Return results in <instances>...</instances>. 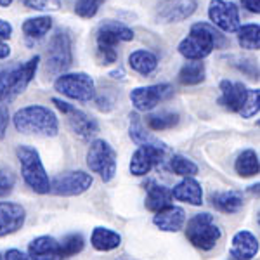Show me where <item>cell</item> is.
Here are the masks:
<instances>
[{"instance_id": "cell-1", "label": "cell", "mask_w": 260, "mask_h": 260, "mask_svg": "<svg viewBox=\"0 0 260 260\" xmlns=\"http://www.w3.org/2000/svg\"><path fill=\"white\" fill-rule=\"evenodd\" d=\"M228 45V39L208 23H196L191 26L189 35L179 44V52L189 61H201L212 54L213 49Z\"/></svg>"}, {"instance_id": "cell-2", "label": "cell", "mask_w": 260, "mask_h": 260, "mask_svg": "<svg viewBox=\"0 0 260 260\" xmlns=\"http://www.w3.org/2000/svg\"><path fill=\"white\" fill-rule=\"evenodd\" d=\"M14 127L21 134H35V136H45V137H56L59 132V121L54 111L49 108L33 106L21 108L14 115Z\"/></svg>"}, {"instance_id": "cell-3", "label": "cell", "mask_w": 260, "mask_h": 260, "mask_svg": "<svg viewBox=\"0 0 260 260\" xmlns=\"http://www.w3.org/2000/svg\"><path fill=\"white\" fill-rule=\"evenodd\" d=\"M40 56H33L26 62H16L0 68V103L14 99L28 87L39 68Z\"/></svg>"}, {"instance_id": "cell-4", "label": "cell", "mask_w": 260, "mask_h": 260, "mask_svg": "<svg viewBox=\"0 0 260 260\" xmlns=\"http://www.w3.org/2000/svg\"><path fill=\"white\" fill-rule=\"evenodd\" d=\"M16 154H18L21 174H23L24 182H26L35 192H39V194L49 192L50 180H49L47 172L44 169V163L40 160L39 151L35 148H31V146H19V148L16 149Z\"/></svg>"}, {"instance_id": "cell-5", "label": "cell", "mask_w": 260, "mask_h": 260, "mask_svg": "<svg viewBox=\"0 0 260 260\" xmlns=\"http://www.w3.org/2000/svg\"><path fill=\"white\" fill-rule=\"evenodd\" d=\"M134 39V31L118 21H104L98 30V52L103 64H113L118 57L116 44Z\"/></svg>"}, {"instance_id": "cell-6", "label": "cell", "mask_w": 260, "mask_h": 260, "mask_svg": "<svg viewBox=\"0 0 260 260\" xmlns=\"http://www.w3.org/2000/svg\"><path fill=\"white\" fill-rule=\"evenodd\" d=\"M222 236L219 225L210 213H198L186 225V238L200 250H212Z\"/></svg>"}, {"instance_id": "cell-7", "label": "cell", "mask_w": 260, "mask_h": 260, "mask_svg": "<svg viewBox=\"0 0 260 260\" xmlns=\"http://www.w3.org/2000/svg\"><path fill=\"white\" fill-rule=\"evenodd\" d=\"M87 165L94 174L104 182H110L116 174V153L115 149L103 139H95L90 142V148L87 151Z\"/></svg>"}, {"instance_id": "cell-8", "label": "cell", "mask_w": 260, "mask_h": 260, "mask_svg": "<svg viewBox=\"0 0 260 260\" xmlns=\"http://www.w3.org/2000/svg\"><path fill=\"white\" fill-rule=\"evenodd\" d=\"M54 89L80 103H90L95 98L94 80L87 73H62L54 83Z\"/></svg>"}, {"instance_id": "cell-9", "label": "cell", "mask_w": 260, "mask_h": 260, "mask_svg": "<svg viewBox=\"0 0 260 260\" xmlns=\"http://www.w3.org/2000/svg\"><path fill=\"white\" fill-rule=\"evenodd\" d=\"M73 62L71 54V39L66 31L57 30L52 35L47 47V71L50 73H62Z\"/></svg>"}, {"instance_id": "cell-10", "label": "cell", "mask_w": 260, "mask_h": 260, "mask_svg": "<svg viewBox=\"0 0 260 260\" xmlns=\"http://www.w3.org/2000/svg\"><path fill=\"white\" fill-rule=\"evenodd\" d=\"M52 103L57 106V110L64 113L66 118H68V125H70L71 132L80 137V139H90V137H94L95 134L99 132L98 121L94 118H90L87 113H83L82 110H77L75 106H71V104L64 103L62 99H57V98H54Z\"/></svg>"}, {"instance_id": "cell-11", "label": "cell", "mask_w": 260, "mask_h": 260, "mask_svg": "<svg viewBox=\"0 0 260 260\" xmlns=\"http://www.w3.org/2000/svg\"><path fill=\"white\" fill-rule=\"evenodd\" d=\"M94 179L90 174L82 170L66 172V174L57 175L56 179L50 182V191L52 194L57 196H78L85 192L92 186Z\"/></svg>"}, {"instance_id": "cell-12", "label": "cell", "mask_w": 260, "mask_h": 260, "mask_svg": "<svg viewBox=\"0 0 260 260\" xmlns=\"http://www.w3.org/2000/svg\"><path fill=\"white\" fill-rule=\"evenodd\" d=\"M174 95V87L169 83H158V85L137 87L130 92V101L137 111H151L169 98Z\"/></svg>"}, {"instance_id": "cell-13", "label": "cell", "mask_w": 260, "mask_h": 260, "mask_svg": "<svg viewBox=\"0 0 260 260\" xmlns=\"http://www.w3.org/2000/svg\"><path fill=\"white\" fill-rule=\"evenodd\" d=\"M208 16L213 26L220 28L225 33H234L240 30V11L236 4L225 2V0H212Z\"/></svg>"}, {"instance_id": "cell-14", "label": "cell", "mask_w": 260, "mask_h": 260, "mask_svg": "<svg viewBox=\"0 0 260 260\" xmlns=\"http://www.w3.org/2000/svg\"><path fill=\"white\" fill-rule=\"evenodd\" d=\"M169 148H154V146H139V149L132 154L130 172L137 177L149 174L156 165H161Z\"/></svg>"}, {"instance_id": "cell-15", "label": "cell", "mask_w": 260, "mask_h": 260, "mask_svg": "<svg viewBox=\"0 0 260 260\" xmlns=\"http://www.w3.org/2000/svg\"><path fill=\"white\" fill-rule=\"evenodd\" d=\"M196 0H160L156 7V18L161 23H177L189 18L196 11Z\"/></svg>"}, {"instance_id": "cell-16", "label": "cell", "mask_w": 260, "mask_h": 260, "mask_svg": "<svg viewBox=\"0 0 260 260\" xmlns=\"http://www.w3.org/2000/svg\"><path fill=\"white\" fill-rule=\"evenodd\" d=\"M246 98H248V89L241 82H231V80L220 82L219 104H222L225 110L240 113L243 110V106H245Z\"/></svg>"}, {"instance_id": "cell-17", "label": "cell", "mask_w": 260, "mask_h": 260, "mask_svg": "<svg viewBox=\"0 0 260 260\" xmlns=\"http://www.w3.org/2000/svg\"><path fill=\"white\" fill-rule=\"evenodd\" d=\"M26 212L18 203L2 201L0 203V238L12 234L23 228Z\"/></svg>"}, {"instance_id": "cell-18", "label": "cell", "mask_w": 260, "mask_h": 260, "mask_svg": "<svg viewBox=\"0 0 260 260\" xmlns=\"http://www.w3.org/2000/svg\"><path fill=\"white\" fill-rule=\"evenodd\" d=\"M28 257L31 260H62L61 243L50 236L35 238L28 246Z\"/></svg>"}, {"instance_id": "cell-19", "label": "cell", "mask_w": 260, "mask_h": 260, "mask_svg": "<svg viewBox=\"0 0 260 260\" xmlns=\"http://www.w3.org/2000/svg\"><path fill=\"white\" fill-rule=\"evenodd\" d=\"M258 253V240L250 231H240L234 234L231 245V257L234 260H251Z\"/></svg>"}, {"instance_id": "cell-20", "label": "cell", "mask_w": 260, "mask_h": 260, "mask_svg": "<svg viewBox=\"0 0 260 260\" xmlns=\"http://www.w3.org/2000/svg\"><path fill=\"white\" fill-rule=\"evenodd\" d=\"M153 222L158 229L165 231V233H177L186 224V212L182 208L170 205V207L154 213Z\"/></svg>"}, {"instance_id": "cell-21", "label": "cell", "mask_w": 260, "mask_h": 260, "mask_svg": "<svg viewBox=\"0 0 260 260\" xmlns=\"http://www.w3.org/2000/svg\"><path fill=\"white\" fill-rule=\"evenodd\" d=\"M170 192H172V200L184 201V203L194 205V207H200L203 203V189H201L198 180H194L192 177L184 179L174 189H170Z\"/></svg>"}, {"instance_id": "cell-22", "label": "cell", "mask_w": 260, "mask_h": 260, "mask_svg": "<svg viewBox=\"0 0 260 260\" xmlns=\"http://www.w3.org/2000/svg\"><path fill=\"white\" fill-rule=\"evenodd\" d=\"M146 208L151 212H160L163 208L170 207L172 205V192L169 187L161 186V184L151 180L146 186Z\"/></svg>"}, {"instance_id": "cell-23", "label": "cell", "mask_w": 260, "mask_h": 260, "mask_svg": "<svg viewBox=\"0 0 260 260\" xmlns=\"http://www.w3.org/2000/svg\"><path fill=\"white\" fill-rule=\"evenodd\" d=\"M52 28V18L49 16H40V18H30L23 23V33L28 44H35L44 39Z\"/></svg>"}, {"instance_id": "cell-24", "label": "cell", "mask_w": 260, "mask_h": 260, "mask_svg": "<svg viewBox=\"0 0 260 260\" xmlns=\"http://www.w3.org/2000/svg\"><path fill=\"white\" fill-rule=\"evenodd\" d=\"M90 243L95 250L99 251H111L115 248H118L121 243V236L118 233L106 228H95L92 231L90 236Z\"/></svg>"}, {"instance_id": "cell-25", "label": "cell", "mask_w": 260, "mask_h": 260, "mask_svg": "<svg viewBox=\"0 0 260 260\" xmlns=\"http://www.w3.org/2000/svg\"><path fill=\"white\" fill-rule=\"evenodd\" d=\"M132 121H130V139L136 142L137 146H154V148H167L165 142H161L160 139L153 136L151 132L144 128V125L141 123L139 116L132 115L130 116Z\"/></svg>"}, {"instance_id": "cell-26", "label": "cell", "mask_w": 260, "mask_h": 260, "mask_svg": "<svg viewBox=\"0 0 260 260\" xmlns=\"http://www.w3.org/2000/svg\"><path fill=\"white\" fill-rule=\"evenodd\" d=\"M210 200L213 207L224 213H236L243 207V196L240 192H234V191L213 192Z\"/></svg>"}, {"instance_id": "cell-27", "label": "cell", "mask_w": 260, "mask_h": 260, "mask_svg": "<svg viewBox=\"0 0 260 260\" xmlns=\"http://www.w3.org/2000/svg\"><path fill=\"white\" fill-rule=\"evenodd\" d=\"M128 64L134 71L141 75H151L158 66V57L149 50H136L128 56Z\"/></svg>"}, {"instance_id": "cell-28", "label": "cell", "mask_w": 260, "mask_h": 260, "mask_svg": "<svg viewBox=\"0 0 260 260\" xmlns=\"http://www.w3.org/2000/svg\"><path fill=\"white\" fill-rule=\"evenodd\" d=\"M205 80V64L201 61H189L180 68L179 82L182 85H198Z\"/></svg>"}, {"instance_id": "cell-29", "label": "cell", "mask_w": 260, "mask_h": 260, "mask_svg": "<svg viewBox=\"0 0 260 260\" xmlns=\"http://www.w3.org/2000/svg\"><path fill=\"white\" fill-rule=\"evenodd\" d=\"M234 169H236L238 175L241 177H253L258 174V156L253 149H245L238 156L236 163H234Z\"/></svg>"}, {"instance_id": "cell-30", "label": "cell", "mask_w": 260, "mask_h": 260, "mask_svg": "<svg viewBox=\"0 0 260 260\" xmlns=\"http://www.w3.org/2000/svg\"><path fill=\"white\" fill-rule=\"evenodd\" d=\"M260 28L258 24H245L238 30V42L243 49L257 50L260 47Z\"/></svg>"}, {"instance_id": "cell-31", "label": "cell", "mask_w": 260, "mask_h": 260, "mask_svg": "<svg viewBox=\"0 0 260 260\" xmlns=\"http://www.w3.org/2000/svg\"><path fill=\"white\" fill-rule=\"evenodd\" d=\"M148 127L154 132H161V130L174 128L179 123V115L177 113H158V115L148 116Z\"/></svg>"}, {"instance_id": "cell-32", "label": "cell", "mask_w": 260, "mask_h": 260, "mask_svg": "<svg viewBox=\"0 0 260 260\" xmlns=\"http://www.w3.org/2000/svg\"><path fill=\"white\" fill-rule=\"evenodd\" d=\"M170 169L175 175H180V177L187 179V177H194L198 174V167L192 163L189 158L180 156V154H174L170 158Z\"/></svg>"}, {"instance_id": "cell-33", "label": "cell", "mask_w": 260, "mask_h": 260, "mask_svg": "<svg viewBox=\"0 0 260 260\" xmlns=\"http://www.w3.org/2000/svg\"><path fill=\"white\" fill-rule=\"evenodd\" d=\"M61 243V251H62V257L68 258L73 257V255L80 253L83 250V238L80 234H70L66 236L64 240L59 241Z\"/></svg>"}, {"instance_id": "cell-34", "label": "cell", "mask_w": 260, "mask_h": 260, "mask_svg": "<svg viewBox=\"0 0 260 260\" xmlns=\"http://www.w3.org/2000/svg\"><path fill=\"white\" fill-rule=\"evenodd\" d=\"M104 4V0H78L77 6H75V12H77L80 18L90 19L98 14L99 7Z\"/></svg>"}, {"instance_id": "cell-35", "label": "cell", "mask_w": 260, "mask_h": 260, "mask_svg": "<svg viewBox=\"0 0 260 260\" xmlns=\"http://www.w3.org/2000/svg\"><path fill=\"white\" fill-rule=\"evenodd\" d=\"M258 99H260V90L258 89H248V98L246 103L243 106V110L240 111V115L243 118H251L258 113Z\"/></svg>"}, {"instance_id": "cell-36", "label": "cell", "mask_w": 260, "mask_h": 260, "mask_svg": "<svg viewBox=\"0 0 260 260\" xmlns=\"http://www.w3.org/2000/svg\"><path fill=\"white\" fill-rule=\"evenodd\" d=\"M28 9L35 11H57L61 9V0H23Z\"/></svg>"}, {"instance_id": "cell-37", "label": "cell", "mask_w": 260, "mask_h": 260, "mask_svg": "<svg viewBox=\"0 0 260 260\" xmlns=\"http://www.w3.org/2000/svg\"><path fill=\"white\" fill-rule=\"evenodd\" d=\"M16 184V175L7 169H0V198L7 196L14 189Z\"/></svg>"}, {"instance_id": "cell-38", "label": "cell", "mask_w": 260, "mask_h": 260, "mask_svg": "<svg viewBox=\"0 0 260 260\" xmlns=\"http://www.w3.org/2000/svg\"><path fill=\"white\" fill-rule=\"evenodd\" d=\"M4 260H31L26 253H23L21 250H7V253L4 255Z\"/></svg>"}, {"instance_id": "cell-39", "label": "cell", "mask_w": 260, "mask_h": 260, "mask_svg": "<svg viewBox=\"0 0 260 260\" xmlns=\"http://www.w3.org/2000/svg\"><path fill=\"white\" fill-rule=\"evenodd\" d=\"M12 35V24L6 19H0V40L11 39Z\"/></svg>"}, {"instance_id": "cell-40", "label": "cell", "mask_w": 260, "mask_h": 260, "mask_svg": "<svg viewBox=\"0 0 260 260\" xmlns=\"http://www.w3.org/2000/svg\"><path fill=\"white\" fill-rule=\"evenodd\" d=\"M7 123H9V113L4 106H0V137H4V134H6Z\"/></svg>"}, {"instance_id": "cell-41", "label": "cell", "mask_w": 260, "mask_h": 260, "mask_svg": "<svg viewBox=\"0 0 260 260\" xmlns=\"http://www.w3.org/2000/svg\"><path fill=\"white\" fill-rule=\"evenodd\" d=\"M241 4L245 9H248L250 12H253V14H258V11H260L258 0H241Z\"/></svg>"}, {"instance_id": "cell-42", "label": "cell", "mask_w": 260, "mask_h": 260, "mask_svg": "<svg viewBox=\"0 0 260 260\" xmlns=\"http://www.w3.org/2000/svg\"><path fill=\"white\" fill-rule=\"evenodd\" d=\"M11 56V47L9 44H6L4 40H0V59H6Z\"/></svg>"}, {"instance_id": "cell-43", "label": "cell", "mask_w": 260, "mask_h": 260, "mask_svg": "<svg viewBox=\"0 0 260 260\" xmlns=\"http://www.w3.org/2000/svg\"><path fill=\"white\" fill-rule=\"evenodd\" d=\"M12 4V0H0V7H9Z\"/></svg>"}, {"instance_id": "cell-44", "label": "cell", "mask_w": 260, "mask_h": 260, "mask_svg": "<svg viewBox=\"0 0 260 260\" xmlns=\"http://www.w3.org/2000/svg\"><path fill=\"white\" fill-rule=\"evenodd\" d=\"M0 260H4V255L2 253H0Z\"/></svg>"}]
</instances>
